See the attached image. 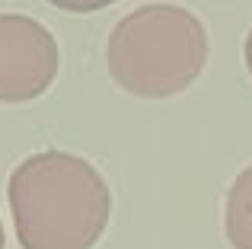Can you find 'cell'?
<instances>
[{"instance_id":"obj_6","label":"cell","mask_w":252,"mask_h":249,"mask_svg":"<svg viewBox=\"0 0 252 249\" xmlns=\"http://www.w3.org/2000/svg\"><path fill=\"white\" fill-rule=\"evenodd\" d=\"M246 67H249V74H252V32H249V38H246Z\"/></svg>"},{"instance_id":"obj_2","label":"cell","mask_w":252,"mask_h":249,"mask_svg":"<svg viewBox=\"0 0 252 249\" xmlns=\"http://www.w3.org/2000/svg\"><path fill=\"white\" fill-rule=\"evenodd\" d=\"M109 74L137 99H169L208 64L204 23L185 6L147 3L118 19L105 45Z\"/></svg>"},{"instance_id":"obj_3","label":"cell","mask_w":252,"mask_h":249,"mask_svg":"<svg viewBox=\"0 0 252 249\" xmlns=\"http://www.w3.org/2000/svg\"><path fill=\"white\" fill-rule=\"evenodd\" d=\"M58 42L38 19L0 13V102H32L58 77Z\"/></svg>"},{"instance_id":"obj_1","label":"cell","mask_w":252,"mask_h":249,"mask_svg":"<svg viewBox=\"0 0 252 249\" xmlns=\"http://www.w3.org/2000/svg\"><path fill=\"white\" fill-rule=\"evenodd\" d=\"M6 198L23 249H93L112 214L102 173L67 150L26 156L10 176Z\"/></svg>"},{"instance_id":"obj_4","label":"cell","mask_w":252,"mask_h":249,"mask_svg":"<svg viewBox=\"0 0 252 249\" xmlns=\"http://www.w3.org/2000/svg\"><path fill=\"white\" fill-rule=\"evenodd\" d=\"M223 230L233 249H252V166L243 169L230 186Z\"/></svg>"},{"instance_id":"obj_7","label":"cell","mask_w":252,"mask_h":249,"mask_svg":"<svg viewBox=\"0 0 252 249\" xmlns=\"http://www.w3.org/2000/svg\"><path fill=\"white\" fill-rule=\"evenodd\" d=\"M0 249H3V224H0Z\"/></svg>"},{"instance_id":"obj_5","label":"cell","mask_w":252,"mask_h":249,"mask_svg":"<svg viewBox=\"0 0 252 249\" xmlns=\"http://www.w3.org/2000/svg\"><path fill=\"white\" fill-rule=\"evenodd\" d=\"M48 3L58 6V10H67V13H96V10L112 6L115 0H48Z\"/></svg>"}]
</instances>
